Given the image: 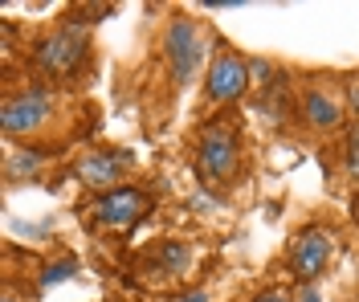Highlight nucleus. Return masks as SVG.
<instances>
[{"mask_svg": "<svg viewBox=\"0 0 359 302\" xmlns=\"http://www.w3.org/2000/svg\"><path fill=\"white\" fill-rule=\"evenodd\" d=\"M159 49H163V66H168V74H172V86H176V90H188V86L208 70L212 37H208V29L201 25V17L172 13L168 25H163Z\"/></svg>", "mask_w": 359, "mask_h": 302, "instance_id": "f257e3e1", "label": "nucleus"}, {"mask_svg": "<svg viewBox=\"0 0 359 302\" xmlns=\"http://www.w3.org/2000/svg\"><path fill=\"white\" fill-rule=\"evenodd\" d=\"M192 156H196V176L204 188H224L237 180L241 172V135H237V123L233 118H208L196 127V139H192Z\"/></svg>", "mask_w": 359, "mask_h": 302, "instance_id": "f03ea898", "label": "nucleus"}, {"mask_svg": "<svg viewBox=\"0 0 359 302\" xmlns=\"http://www.w3.org/2000/svg\"><path fill=\"white\" fill-rule=\"evenodd\" d=\"M57 115V98H53V86L49 82H25V86H13L0 102V131L4 139H37L45 127Z\"/></svg>", "mask_w": 359, "mask_h": 302, "instance_id": "7ed1b4c3", "label": "nucleus"}, {"mask_svg": "<svg viewBox=\"0 0 359 302\" xmlns=\"http://www.w3.org/2000/svg\"><path fill=\"white\" fill-rule=\"evenodd\" d=\"M29 57H33V66L49 82H69L90 62V41H86V33L57 25V29H45V33H37L29 41Z\"/></svg>", "mask_w": 359, "mask_h": 302, "instance_id": "20e7f679", "label": "nucleus"}, {"mask_svg": "<svg viewBox=\"0 0 359 302\" xmlns=\"http://www.w3.org/2000/svg\"><path fill=\"white\" fill-rule=\"evenodd\" d=\"M253 90L249 82V57H241L229 41H212V57H208V70H204V98L212 107H237L245 94Z\"/></svg>", "mask_w": 359, "mask_h": 302, "instance_id": "39448f33", "label": "nucleus"}, {"mask_svg": "<svg viewBox=\"0 0 359 302\" xmlns=\"http://www.w3.org/2000/svg\"><path fill=\"white\" fill-rule=\"evenodd\" d=\"M347 98L335 78H311L298 94V123L314 135H331L347 123Z\"/></svg>", "mask_w": 359, "mask_h": 302, "instance_id": "423d86ee", "label": "nucleus"}, {"mask_svg": "<svg viewBox=\"0 0 359 302\" xmlns=\"http://www.w3.org/2000/svg\"><path fill=\"white\" fill-rule=\"evenodd\" d=\"M147 212H151V196L139 184H123V188H111V192H98L86 205V217L107 233H131Z\"/></svg>", "mask_w": 359, "mask_h": 302, "instance_id": "0eeeda50", "label": "nucleus"}, {"mask_svg": "<svg viewBox=\"0 0 359 302\" xmlns=\"http://www.w3.org/2000/svg\"><path fill=\"white\" fill-rule=\"evenodd\" d=\"M335 245H339L335 229L331 225H318V221L314 225H302L290 237V274L302 290L314 286V278H323V270L335 257Z\"/></svg>", "mask_w": 359, "mask_h": 302, "instance_id": "6e6552de", "label": "nucleus"}, {"mask_svg": "<svg viewBox=\"0 0 359 302\" xmlns=\"http://www.w3.org/2000/svg\"><path fill=\"white\" fill-rule=\"evenodd\" d=\"M135 167V151L131 147H90L74 160V180L86 184L94 196L123 188V176Z\"/></svg>", "mask_w": 359, "mask_h": 302, "instance_id": "1a4fd4ad", "label": "nucleus"}, {"mask_svg": "<svg viewBox=\"0 0 359 302\" xmlns=\"http://www.w3.org/2000/svg\"><path fill=\"white\" fill-rule=\"evenodd\" d=\"M257 115L266 123L269 131H286L294 118H298V98H294V74H278V82L269 86V90L257 94Z\"/></svg>", "mask_w": 359, "mask_h": 302, "instance_id": "9d476101", "label": "nucleus"}, {"mask_svg": "<svg viewBox=\"0 0 359 302\" xmlns=\"http://www.w3.org/2000/svg\"><path fill=\"white\" fill-rule=\"evenodd\" d=\"M49 160V147H8V156H4V180L8 184H21V180H29V176H37L41 172V163Z\"/></svg>", "mask_w": 359, "mask_h": 302, "instance_id": "9b49d317", "label": "nucleus"}, {"mask_svg": "<svg viewBox=\"0 0 359 302\" xmlns=\"http://www.w3.org/2000/svg\"><path fill=\"white\" fill-rule=\"evenodd\" d=\"M151 257H156L159 274L180 278V274H188V266H192V245H184V241H156Z\"/></svg>", "mask_w": 359, "mask_h": 302, "instance_id": "f8f14e48", "label": "nucleus"}, {"mask_svg": "<svg viewBox=\"0 0 359 302\" xmlns=\"http://www.w3.org/2000/svg\"><path fill=\"white\" fill-rule=\"evenodd\" d=\"M339 172L347 184H355L359 192V118L343 131V143H339Z\"/></svg>", "mask_w": 359, "mask_h": 302, "instance_id": "ddd939ff", "label": "nucleus"}, {"mask_svg": "<svg viewBox=\"0 0 359 302\" xmlns=\"http://www.w3.org/2000/svg\"><path fill=\"white\" fill-rule=\"evenodd\" d=\"M278 74H282L278 62H269V57H249V82H253V90L257 94L269 90V86L278 82Z\"/></svg>", "mask_w": 359, "mask_h": 302, "instance_id": "4468645a", "label": "nucleus"}, {"mask_svg": "<svg viewBox=\"0 0 359 302\" xmlns=\"http://www.w3.org/2000/svg\"><path fill=\"white\" fill-rule=\"evenodd\" d=\"M74 274H78V257L66 254V257H53V261L41 270V278H37V282H41V286H57V282L74 278Z\"/></svg>", "mask_w": 359, "mask_h": 302, "instance_id": "2eb2a0df", "label": "nucleus"}, {"mask_svg": "<svg viewBox=\"0 0 359 302\" xmlns=\"http://www.w3.org/2000/svg\"><path fill=\"white\" fill-rule=\"evenodd\" d=\"M343 98H347V111L359 118V74L343 78Z\"/></svg>", "mask_w": 359, "mask_h": 302, "instance_id": "dca6fc26", "label": "nucleus"}, {"mask_svg": "<svg viewBox=\"0 0 359 302\" xmlns=\"http://www.w3.org/2000/svg\"><path fill=\"white\" fill-rule=\"evenodd\" d=\"M249 302H294V298L286 294V290H278V286H269V290H257V294H253Z\"/></svg>", "mask_w": 359, "mask_h": 302, "instance_id": "f3484780", "label": "nucleus"}, {"mask_svg": "<svg viewBox=\"0 0 359 302\" xmlns=\"http://www.w3.org/2000/svg\"><path fill=\"white\" fill-rule=\"evenodd\" d=\"M172 302H212V294H208L204 286H196V290H184V294H176Z\"/></svg>", "mask_w": 359, "mask_h": 302, "instance_id": "a211bd4d", "label": "nucleus"}, {"mask_svg": "<svg viewBox=\"0 0 359 302\" xmlns=\"http://www.w3.org/2000/svg\"><path fill=\"white\" fill-rule=\"evenodd\" d=\"M0 302H33V298L25 294L21 286H13V282H8V286H4V294H0Z\"/></svg>", "mask_w": 359, "mask_h": 302, "instance_id": "6ab92c4d", "label": "nucleus"}, {"mask_svg": "<svg viewBox=\"0 0 359 302\" xmlns=\"http://www.w3.org/2000/svg\"><path fill=\"white\" fill-rule=\"evenodd\" d=\"M302 302H323V298H318V290H314V286H306V290H302Z\"/></svg>", "mask_w": 359, "mask_h": 302, "instance_id": "aec40b11", "label": "nucleus"}, {"mask_svg": "<svg viewBox=\"0 0 359 302\" xmlns=\"http://www.w3.org/2000/svg\"><path fill=\"white\" fill-rule=\"evenodd\" d=\"M351 212H355V221H359V192L351 196Z\"/></svg>", "mask_w": 359, "mask_h": 302, "instance_id": "412c9836", "label": "nucleus"}, {"mask_svg": "<svg viewBox=\"0 0 359 302\" xmlns=\"http://www.w3.org/2000/svg\"><path fill=\"white\" fill-rule=\"evenodd\" d=\"M355 302H359V298H355Z\"/></svg>", "mask_w": 359, "mask_h": 302, "instance_id": "4be33fe9", "label": "nucleus"}]
</instances>
